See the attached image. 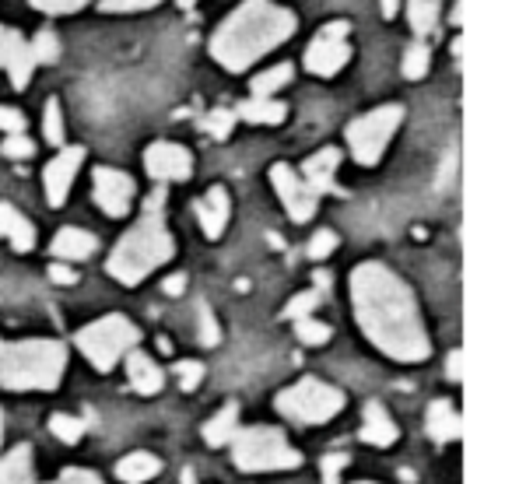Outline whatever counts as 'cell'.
Returning a JSON list of instances; mask_svg holds the SVG:
<instances>
[{"mask_svg": "<svg viewBox=\"0 0 512 484\" xmlns=\"http://www.w3.org/2000/svg\"><path fill=\"white\" fill-rule=\"evenodd\" d=\"M351 302L365 337L397 362H425L428 344L411 288L383 264H362L351 274Z\"/></svg>", "mask_w": 512, "mask_h": 484, "instance_id": "obj_1", "label": "cell"}, {"mask_svg": "<svg viewBox=\"0 0 512 484\" xmlns=\"http://www.w3.org/2000/svg\"><path fill=\"white\" fill-rule=\"evenodd\" d=\"M295 15L271 0H246L239 11L221 22V29L211 36V57L225 71H246L253 60L278 50L285 39L295 36Z\"/></svg>", "mask_w": 512, "mask_h": 484, "instance_id": "obj_2", "label": "cell"}, {"mask_svg": "<svg viewBox=\"0 0 512 484\" xmlns=\"http://www.w3.org/2000/svg\"><path fill=\"white\" fill-rule=\"evenodd\" d=\"M172 257V235L165 228V190L158 186L144 204V214L109 257V274L123 285H141L155 267Z\"/></svg>", "mask_w": 512, "mask_h": 484, "instance_id": "obj_3", "label": "cell"}, {"mask_svg": "<svg viewBox=\"0 0 512 484\" xmlns=\"http://www.w3.org/2000/svg\"><path fill=\"white\" fill-rule=\"evenodd\" d=\"M67 369V344L18 341L0 344V386L4 390H57Z\"/></svg>", "mask_w": 512, "mask_h": 484, "instance_id": "obj_4", "label": "cell"}, {"mask_svg": "<svg viewBox=\"0 0 512 484\" xmlns=\"http://www.w3.org/2000/svg\"><path fill=\"white\" fill-rule=\"evenodd\" d=\"M232 460L246 474H260V470H295L302 463L299 449L288 446L285 432L271 425H256L235 432Z\"/></svg>", "mask_w": 512, "mask_h": 484, "instance_id": "obj_5", "label": "cell"}, {"mask_svg": "<svg viewBox=\"0 0 512 484\" xmlns=\"http://www.w3.org/2000/svg\"><path fill=\"white\" fill-rule=\"evenodd\" d=\"M137 341H141L137 327L127 320V316H116V313L88 323V327L78 330V337H74L81 355H85L99 372H113V365L120 362L127 351H134Z\"/></svg>", "mask_w": 512, "mask_h": 484, "instance_id": "obj_6", "label": "cell"}, {"mask_svg": "<svg viewBox=\"0 0 512 484\" xmlns=\"http://www.w3.org/2000/svg\"><path fill=\"white\" fill-rule=\"evenodd\" d=\"M344 407V393L337 386L323 383V379H299L295 386L278 393V411L285 418L299 421V425H320V421H330L334 414H341Z\"/></svg>", "mask_w": 512, "mask_h": 484, "instance_id": "obj_7", "label": "cell"}, {"mask_svg": "<svg viewBox=\"0 0 512 484\" xmlns=\"http://www.w3.org/2000/svg\"><path fill=\"white\" fill-rule=\"evenodd\" d=\"M404 123V109L400 106H379L372 113L358 116L355 123H348V148L351 158L358 165H376L383 158L390 137L397 134V127Z\"/></svg>", "mask_w": 512, "mask_h": 484, "instance_id": "obj_8", "label": "cell"}, {"mask_svg": "<svg viewBox=\"0 0 512 484\" xmlns=\"http://www.w3.org/2000/svg\"><path fill=\"white\" fill-rule=\"evenodd\" d=\"M348 22H330L320 36L309 43L306 50V71L320 74V78H334L344 64L351 60V46H348Z\"/></svg>", "mask_w": 512, "mask_h": 484, "instance_id": "obj_9", "label": "cell"}, {"mask_svg": "<svg viewBox=\"0 0 512 484\" xmlns=\"http://www.w3.org/2000/svg\"><path fill=\"white\" fill-rule=\"evenodd\" d=\"M144 169H148V176L158 179V183H186V179L193 176V155L183 144L158 141L144 151Z\"/></svg>", "mask_w": 512, "mask_h": 484, "instance_id": "obj_10", "label": "cell"}, {"mask_svg": "<svg viewBox=\"0 0 512 484\" xmlns=\"http://www.w3.org/2000/svg\"><path fill=\"white\" fill-rule=\"evenodd\" d=\"M92 190H95V204L109 214V218H123L134 204V179L120 169H95L92 176Z\"/></svg>", "mask_w": 512, "mask_h": 484, "instance_id": "obj_11", "label": "cell"}, {"mask_svg": "<svg viewBox=\"0 0 512 484\" xmlns=\"http://www.w3.org/2000/svg\"><path fill=\"white\" fill-rule=\"evenodd\" d=\"M271 183H274V190H278L281 204H285L288 218H292V221H309V218H313V214H316V197L309 193V186L302 183L299 172H292V165H285V162L274 165Z\"/></svg>", "mask_w": 512, "mask_h": 484, "instance_id": "obj_12", "label": "cell"}, {"mask_svg": "<svg viewBox=\"0 0 512 484\" xmlns=\"http://www.w3.org/2000/svg\"><path fill=\"white\" fill-rule=\"evenodd\" d=\"M337 165H341V151L337 148H320L313 158H306V165H302V183L309 186V193H313L316 200L323 197V193H334V197H344V190L337 186Z\"/></svg>", "mask_w": 512, "mask_h": 484, "instance_id": "obj_13", "label": "cell"}, {"mask_svg": "<svg viewBox=\"0 0 512 484\" xmlns=\"http://www.w3.org/2000/svg\"><path fill=\"white\" fill-rule=\"evenodd\" d=\"M81 162H85V151L81 148H64L50 165H46V197H50V207H60L67 200L74 186V176H78Z\"/></svg>", "mask_w": 512, "mask_h": 484, "instance_id": "obj_14", "label": "cell"}, {"mask_svg": "<svg viewBox=\"0 0 512 484\" xmlns=\"http://www.w3.org/2000/svg\"><path fill=\"white\" fill-rule=\"evenodd\" d=\"M0 67L11 74V85H15V88L29 85L32 71H36V64H32V53H29V43L22 39V32L4 29V25H0Z\"/></svg>", "mask_w": 512, "mask_h": 484, "instance_id": "obj_15", "label": "cell"}, {"mask_svg": "<svg viewBox=\"0 0 512 484\" xmlns=\"http://www.w3.org/2000/svg\"><path fill=\"white\" fill-rule=\"evenodd\" d=\"M228 190L225 186H211L204 197L197 200V218H200V228H204L207 239H221L228 225Z\"/></svg>", "mask_w": 512, "mask_h": 484, "instance_id": "obj_16", "label": "cell"}, {"mask_svg": "<svg viewBox=\"0 0 512 484\" xmlns=\"http://www.w3.org/2000/svg\"><path fill=\"white\" fill-rule=\"evenodd\" d=\"M425 432H428V439L439 442V446L460 439V435H463V421H460V414H456V407L449 404V400H435V404L428 407Z\"/></svg>", "mask_w": 512, "mask_h": 484, "instance_id": "obj_17", "label": "cell"}, {"mask_svg": "<svg viewBox=\"0 0 512 484\" xmlns=\"http://www.w3.org/2000/svg\"><path fill=\"white\" fill-rule=\"evenodd\" d=\"M397 425H393V418L386 414L383 404H376V400H369L362 411V442H369V446L376 449H386L397 442Z\"/></svg>", "mask_w": 512, "mask_h": 484, "instance_id": "obj_18", "label": "cell"}, {"mask_svg": "<svg viewBox=\"0 0 512 484\" xmlns=\"http://www.w3.org/2000/svg\"><path fill=\"white\" fill-rule=\"evenodd\" d=\"M127 376H130V386H134L141 397H155V393L165 386L162 369H158V365L151 362V355H144V351H130Z\"/></svg>", "mask_w": 512, "mask_h": 484, "instance_id": "obj_19", "label": "cell"}, {"mask_svg": "<svg viewBox=\"0 0 512 484\" xmlns=\"http://www.w3.org/2000/svg\"><path fill=\"white\" fill-rule=\"evenodd\" d=\"M0 239H8L18 253H29L36 246V228L29 225L22 211H15L11 204H0Z\"/></svg>", "mask_w": 512, "mask_h": 484, "instance_id": "obj_20", "label": "cell"}, {"mask_svg": "<svg viewBox=\"0 0 512 484\" xmlns=\"http://www.w3.org/2000/svg\"><path fill=\"white\" fill-rule=\"evenodd\" d=\"M99 250V239L85 228H60L53 239V257L57 260H85Z\"/></svg>", "mask_w": 512, "mask_h": 484, "instance_id": "obj_21", "label": "cell"}, {"mask_svg": "<svg viewBox=\"0 0 512 484\" xmlns=\"http://www.w3.org/2000/svg\"><path fill=\"white\" fill-rule=\"evenodd\" d=\"M235 120H246V123H267V127H274V123L285 120V102L278 99H246L239 102V106L232 109Z\"/></svg>", "mask_w": 512, "mask_h": 484, "instance_id": "obj_22", "label": "cell"}, {"mask_svg": "<svg viewBox=\"0 0 512 484\" xmlns=\"http://www.w3.org/2000/svg\"><path fill=\"white\" fill-rule=\"evenodd\" d=\"M0 484H32V449L25 442L0 456Z\"/></svg>", "mask_w": 512, "mask_h": 484, "instance_id": "obj_23", "label": "cell"}, {"mask_svg": "<svg viewBox=\"0 0 512 484\" xmlns=\"http://www.w3.org/2000/svg\"><path fill=\"white\" fill-rule=\"evenodd\" d=\"M158 470H162V463H158V456H151V453H130V456H123V460L116 463V477H120V481H127V484L151 481Z\"/></svg>", "mask_w": 512, "mask_h": 484, "instance_id": "obj_24", "label": "cell"}, {"mask_svg": "<svg viewBox=\"0 0 512 484\" xmlns=\"http://www.w3.org/2000/svg\"><path fill=\"white\" fill-rule=\"evenodd\" d=\"M235 425H239V407L225 404L211 421L204 425V439L207 446H228L235 439Z\"/></svg>", "mask_w": 512, "mask_h": 484, "instance_id": "obj_25", "label": "cell"}, {"mask_svg": "<svg viewBox=\"0 0 512 484\" xmlns=\"http://www.w3.org/2000/svg\"><path fill=\"white\" fill-rule=\"evenodd\" d=\"M407 22L418 32V39L432 36L439 29V0H407Z\"/></svg>", "mask_w": 512, "mask_h": 484, "instance_id": "obj_26", "label": "cell"}, {"mask_svg": "<svg viewBox=\"0 0 512 484\" xmlns=\"http://www.w3.org/2000/svg\"><path fill=\"white\" fill-rule=\"evenodd\" d=\"M292 64H278V67H271V71H264V74H256L253 78V99H271L278 88H285V85H292Z\"/></svg>", "mask_w": 512, "mask_h": 484, "instance_id": "obj_27", "label": "cell"}, {"mask_svg": "<svg viewBox=\"0 0 512 484\" xmlns=\"http://www.w3.org/2000/svg\"><path fill=\"white\" fill-rule=\"evenodd\" d=\"M428 64H432V50H428V43H425V39H418V43H411V46H407V53H404V64H400V71H404V78L418 81V78H425Z\"/></svg>", "mask_w": 512, "mask_h": 484, "instance_id": "obj_28", "label": "cell"}, {"mask_svg": "<svg viewBox=\"0 0 512 484\" xmlns=\"http://www.w3.org/2000/svg\"><path fill=\"white\" fill-rule=\"evenodd\" d=\"M29 53H32V64H57L60 60V39L53 36L50 29L46 32H39L36 39H32V46H29Z\"/></svg>", "mask_w": 512, "mask_h": 484, "instance_id": "obj_29", "label": "cell"}, {"mask_svg": "<svg viewBox=\"0 0 512 484\" xmlns=\"http://www.w3.org/2000/svg\"><path fill=\"white\" fill-rule=\"evenodd\" d=\"M232 127H235L232 109H211V113L200 120V130H204V134H211L214 141H225V137L232 134Z\"/></svg>", "mask_w": 512, "mask_h": 484, "instance_id": "obj_30", "label": "cell"}, {"mask_svg": "<svg viewBox=\"0 0 512 484\" xmlns=\"http://www.w3.org/2000/svg\"><path fill=\"white\" fill-rule=\"evenodd\" d=\"M295 337H299L306 348H320V344L330 341V327L313 320V316H306V320H295Z\"/></svg>", "mask_w": 512, "mask_h": 484, "instance_id": "obj_31", "label": "cell"}, {"mask_svg": "<svg viewBox=\"0 0 512 484\" xmlns=\"http://www.w3.org/2000/svg\"><path fill=\"white\" fill-rule=\"evenodd\" d=\"M50 428L53 435H57L60 442H67V446H74V442H81V435H85V421L81 418H71V414H53L50 418Z\"/></svg>", "mask_w": 512, "mask_h": 484, "instance_id": "obj_32", "label": "cell"}, {"mask_svg": "<svg viewBox=\"0 0 512 484\" xmlns=\"http://www.w3.org/2000/svg\"><path fill=\"white\" fill-rule=\"evenodd\" d=\"M320 299H323L320 292L295 295V299L285 306V316H288V320H306V316H313V309H320Z\"/></svg>", "mask_w": 512, "mask_h": 484, "instance_id": "obj_33", "label": "cell"}, {"mask_svg": "<svg viewBox=\"0 0 512 484\" xmlns=\"http://www.w3.org/2000/svg\"><path fill=\"white\" fill-rule=\"evenodd\" d=\"M43 134H46V141H50V144H64V120H60V102L57 99L46 102Z\"/></svg>", "mask_w": 512, "mask_h": 484, "instance_id": "obj_34", "label": "cell"}, {"mask_svg": "<svg viewBox=\"0 0 512 484\" xmlns=\"http://www.w3.org/2000/svg\"><path fill=\"white\" fill-rule=\"evenodd\" d=\"M197 316H200V344H207V348H214V344L221 341V330H218V320H214L211 306H207V302H200Z\"/></svg>", "mask_w": 512, "mask_h": 484, "instance_id": "obj_35", "label": "cell"}, {"mask_svg": "<svg viewBox=\"0 0 512 484\" xmlns=\"http://www.w3.org/2000/svg\"><path fill=\"white\" fill-rule=\"evenodd\" d=\"M334 250H337V235L330 232V228H320V232L309 239V257L313 260H327Z\"/></svg>", "mask_w": 512, "mask_h": 484, "instance_id": "obj_36", "label": "cell"}, {"mask_svg": "<svg viewBox=\"0 0 512 484\" xmlns=\"http://www.w3.org/2000/svg\"><path fill=\"white\" fill-rule=\"evenodd\" d=\"M176 379H179V390L193 393L200 386V379H204V365H200V362H179L176 365Z\"/></svg>", "mask_w": 512, "mask_h": 484, "instance_id": "obj_37", "label": "cell"}, {"mask_svg": "<svg viewBox=\"0 0 512 484\" xmlns=\"http://www.w3.org/2000/svg\"><path fill=\"white\" fill-rule=\"evenodd\" d=\"M348 467V456L344 453H330L320 460V474H323V484H341V470Z\"/></svg>", "mask_w": 512, "mask_h": 484, "instance_id": "obj_38", "label": "cell"}, {"mask_svg": "<svg viewBox=\"0 0 512 484\" xmlns=\"http://www.w3.org/2000/svg\"><path fill=\"white\" fill-rule=\"evenodd\" d=\"M32 8L46 11V15H71V11H81L88 0H29Z\"/></svg>", "mask_w": 512, "mask_h": 484, "instance_id": "obj_39", "label": "cell"}, {"mask_svg": "<svg viewBox=\"0 0 512 484\" xmlns=\"http://www.w3.org/2000/svg\"><path fill=\"white\" fill-rule=\"evenodd\" d=\"M162 0H99V8L116 15V11H144V8H155Z\"/></svg>", "mask_w": 512, "mask_h": 484, "instance_id": "obj_40", "label": "cell"}, {"mask_svg": "<svg viewBox=\"0 0 512 484\" xmlns=\"http://www.w3.org/2000/svg\"><path fill=\"white\" fill-rule=\"evenodd\" d=\"M4 158H29L32 151H36V144L29 141V137L25 134H15V137H8V141H4Z\"/></svg>", "mask_w": 512, "mask_h": 484, "instance_id": "obj_41", "label": "cell"}, {"mask_svg": "<svg viewBox=\"0 0 512 484\" xmlns=\"http://www.w3.org/2000/svg\"><path fill=\"white\" fill-rule=\"evenodd\" d=\"M0 130L8 137H15V134H22L25 130V116H22V109H8V106H0Z\"/></svg>", "mask_w": 512, "mask_h": 484, "instance_id": "obj_42", "label": "cell"}, {"mask_svg": "<svg viewBox=\"0 0 512 484\" xmlns=\"http://www.w3.org/2000/svg\"><path fill=\"white\" fill-rule=\"evenodd\" d=\"M57 484H102V481H99V474H92V470H85V467H67Z\"/></svg>", "mask_w": 512, "mask_h": 484, "instance_id": "obj_43", "label": "cell"}, {"mask_svg": "<svg viewBox=\"0 0 512 484\" xmlns=\"http://www.w3.org/2000/svg\"><path fill=\"white\" fill-rule=\"evenodd\" d=\"M50 281H57V285H74V281H78V274H74L67 264H53L50 267Z\"/></svg>", "mask_w": 512, "mask_h": 484, "instance_id": "obj_44", "label": "cell"}, {"mask_svg": "<svg viewBox=\"0 0 512 484\" xmlns=\"http://www.w3.org/2000/svg\"><path fill=\"white\" fill-rule=\"evenodd\" d=\"M446 376L453 383H460V351H449V362H446Z\"/></svg>", "mask_w": 512, "mask_h": 484, "instance_id": "obj_45", "label": "cell"}, {"mask_svg": "<svg viewBox=\"0 0 512 484\" xmlns=\"http://www.w3.org/2000/svg\"><path fill=\"white\" fill-rule=\"evenodd\" d=\"M183 285H186V278H183V274H176V278L165 281V292H169V295H179V292H183Z\"/></svg>", "mask_w": 512, "mask_h": 484, "instance_id": "obj_46", "label": "cell"}, {"mask_svg": "<svg viewBox=\"0 0 512 484\" xmlns=\"http://www.w3.org/2000/svg\"><path fill=\"white\" fill-rule=\"evenodd\" d=\"M379 4H383V15L386 18H393L400 11V0H379Z\"/></svg>", "mask_w": 512, "mask_h": 484, "instance_id": "obj_47", "label": "cell"}, {"mask_svg": "<svg viewBox=\"0 0 512 484\" xmlns=\"http://www.w3.org/2000/svg\"><path fill=\"white\" fill-rule=\"evenodd\" d=\"M313 281H316V288H320V292H323V288H330V274L327 271H316Z\"/></svg>", "mask_w": 512, "mask_h": 484, "instance_id": "obj_48", "label": "cell"}, {"mask_svg": "<svg viewBox=\"0 0 512 484\" xmlns=\"http://www.w3.org/2000/svg\"><path fill=\"white\" fill-rule=\"evenodd\" d=\"M183 484H193V470H183Z\"/></svg>", "mask_w": 512, "mask_h": 484, "instance_id": "obj_49", "label": "cell"}, {"mask_svg": "<svg viewBox=\"0 0 512 484\" xmlns=\"http://www.w3.org/2000/svg\"><path fill=\"white\" fill-rule=\"evenodd\" d=\"M179 8H193V4H197V0H176Z\"/></svg>", "mask_w": 512, "mask_h": 484, "instance_id": "obj_50", "label": "cell"}, {"mask_svg": "<svg viewBox=\"0 0 512 484\" xmlns=\"http://www.w3.org/2000/svg\"><path fill=\"white\" fill-rule=\"evenodd\" d=\"M0 442H4V411H0Z\"/></svg>", "mask_w": 512, "mask_h": 484, "instance_id": "obj_51", "label": "cell"}, {"mask_svg": "<svg viewBox=\"0 0 512 484\" xmlns=\"http://www.w3.org/2000/svg\"><path fill=\"white\" fill-rule=\"evenodd\" d=\"M355 484H372V481H355Z\"/></svg>", "mask_w": 512, "mask_h": 484, "instance_id": "obj_52", "label": "cell"}]
</instances>
